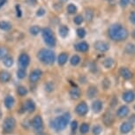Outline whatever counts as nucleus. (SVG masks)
Instances as JSON below:
<instances>
[{
	"instance_id": "5fc2aeb1",
	"label": "nucleus",
	"mask_w": 135,
	"mask_h": 135,
	"mask_svg": "<svg viewBox=\"0 0 135 135\" xmlns=\"http://www.w3.org/2000/svg\"><path fill=\"white\" fill-rule=\"evenodd\" d=\"M1 116H2V113H1V110H0V118H1Z\"/></svg>"
},
{
	"instance_id": "de8ad7c7",
	"label": "nucleus",
	"mask_w": 135,
	"mask_h": 135,
	"mask_svg": "<svg viewBox=\"0 0 135 135\" xmlns=\"http://www.w3.org/2000/svg\"><path fill=\"white\" fill-rule=\"evenodd\" d=\"M78 127V122L77 121H73L72 124H71V130H72L73 132H75L76 130H77Z\"/></svg>"
},
{
	"instance_id": "37998d69",
	"label": "nucleus",
	"mask_w": 135,
	"mask_h": 135,
	"mask_svg": "<svg viewBox=\"0 0 135 135\" xmlns=\"http://www.w3.org/2000/svg\"><path fill=\"white\" fill-rule=\"evenodd\" d=\"M15 12H16V16L17 18H21L22 16V10L20 4H16L15 6Z\"/></svg>"
},
{
	"instance_id": "39448f33",
	"label": "nucleus",
	"mask_w": 135,
	"mask_h": 135,
	"mask_svg": "<svg viewBox=\"0 0 135 135\" xmlns=\"http://www.w3.org/2000/svg\"><path fill=\"white\" fill-rule=\"evenodd\" d=\"M16 126V120L12 118V117H9L6 118L4 121L3 124V131L4 133H10L13 131V129L15 128Z\"/></svg>"
},
{
	"instance_id": "c85d7f7f",
	"label": "nucleus",
	"mask_w": 135,
	"mask_h": 135,
	"mask_svg": "<svg viewBox=\"0 0 135 135\" xmlns=\"http://www.w3.org/2000/svg\"><path fill=\"white\" fill-rule=\"evenodd\" d=\"M94 15H95V12H94V10L91 8H88L86 10L85 12V19L88 20V21H92V20L94 19Z\"/></svg>"
},
{
	"instance_id": "20e7f679",
	"label": "nucleus",
	"mask_w": 135,
	"mask_h": 135,
	"mask_svg": "<svg viewBox=\"0 0 135 135\" xmlns=\"http://www.w3.org/2000/svg\"><path fill=\"white\" fill-rule=\"evenodd\" d=\"M41 33H42V36L45 44L50 48H54L57 44V39H56L52 30L50 27H44L42 29Z\"/></svg>"
},
{
	"instance_id": "49530a36",
	"label": "nucleus",
	"mask_w": 135,
	"mask_h": 135,
	"mask_svg": "<svg viewBox=\"0 0 135 135\" xmlns=\"http://www.w3.org/2000/svg\"><path fill=\"white\" fill-rule=\"evenodd\" d=\"M45 90H47L48 92H51L52 90H54V85L51 82H48L45 86Z\"/></svg>"
},
{
	"instance_id": "f704fd0d",
	"label": "nucleus",
	"mask_w": 135,
	"mask_h": 135,
	"mask_svg": "<svg viewBox=\"0 0 135 135\" xmlns=\"http://www.w3.org/2000/svg\"><path fill=\"white\" fill-rule=\"evenodd\" d=\"M76 33H77V35L80 39H83L86 35V31L84 27H79V28H77V30H76Z\"/></svg>"
},
{
	"instance_id": "4d7b16f0",
	"label": "nucleus",
	"mask_w": 135,
	"mask_h": 135,
	"mask_svg": "<svg viewBox=\"0 0 135 135\" xmlns=\"http://www.w3.org/2000/svg\"><path fill=\"white\" fill-rule=\"evenodd\" d=\"M133 108H134V109H135V105H134V107H133Z\"/></svg>"
},
{
	"instance_id": "f3484780",
	"label": "nucleus",
	"mask_w": 135,
	"mask_h": 135,
	"mask_svg": "<svg viewBox=\"0 0 135 135\" xmlns=\"http://www.w3.org/2000/svg\"><path fill=\"white\" fill-rule=\"evenodd\" d=\"M70 29L66 25H60L58 27V35H60V37L62 38H66L69 35Z\"/></svg>"
},
{
	"instance_id": "09e8293b",
	"label": "nucleus",
	"mask_w": 135,
	"mask_h": 135,
	"mask_svg": "<svg viewBox=\"0 0 135 135\" xmlns=\"http://www.w3.org/2000/svg\"><path fill=\"white\" fill-rule=\"evenodd\" d=\"M128 122H129V123L132 124H133V123H135V115H134V114H133V115H131Z\"/></svg>"
},
{
	"instance_id": "473e14b6",
	"label": "nucleus",
	"mask_w": 135,
	"mask_h": 135,
	"mask_svg": "<svg viewBox=\"0 0 135 135\" xmlns=\"http://www.w3.org/2000/svg\"><path fill=\"white\" fill-rule=\"evenodd\" d=\"M8 56V49L4 46H0V60H3Z\"/></svg>"
},
{
	"instance_id": "f03ea898",
	"label": "nucleus",
	"mask_w": 135,
	"mask_h": 135,
	"mask_svg": "<svg viewBox=\"0 0 135 135\" xmlns=\"http://www.w3.org/2000/svg\"><path fill=\"white\" fill-rule=\"evenodd\" d=\"M37 57L44 65H52L55 62V52L49 49H42L37 53Z\"/></svg>"
},
{
	"instance_id": "ea45409f",
	"label": "nucleus",
	"mask_w": 135,
	"mask_h": 135,
	"mask_svg": "<svg viewBox=\"0 0 135 135\" xmlns=\"http://www.w3.org/2000/svg\"><path fill=\"white\" fill-rule=\"evenodd\" d=\"M102 132H103V128H102L101 126H95L93 127V133L95 135L101 134Z\"/></svg>"
},
{
	"instance_id": "72a5a7b5",
	"label": "nucleus",
	"mask_w": 135,
	"mask_h": 135,
	"mask_svg": "<svg viewBox=\"0 0 135 135\" xmlns=\"http://www.w3.org/2000/svg\"><path fill=\"white\" fill-rule=\"evenodd\" d=\"M80 56H78V55H74V56H73L72 57H71V59H70V63H71V65H73V66H76V65H78L80 63Z\"/></svg>"
},
{
	"instance_id": "dca6fc26",
	"label": "nucleus",
	"mask_w": 135,
	"mask_h": 135,
	"mask_svg": "<svg viewBox=\"0 0 135 135\" xmlns=\"http://www.w3.org/2000/svg\"><path fill=\"white\" fill-rule=\"evenodd\" d=\"M132 129H133V124H131V123H129L128 121L122 123L121 126H120V132H121L122 134L129 133V132H131Z\"/></svg>"
},
{
	"instance_id": "6e6d98bb",
	"label": "nucleus",
	"mask_w": 135,
	"mask_h": 135,
	"mask_svg": "<svg viewBox=\"0 0 135 135\" xmlns=\"http://www.w3.org/2000/svg\"><path fill=\"white\" fill-rule=\"evenodd\" d=\"M106 1H110V0H106Z\"/></svg>"
},
{
	"instance_id": "c756f323",
	"label": "nucleus",
	"mask_w": 135,
	"mask_h": 135,
	"mask_svg": "<svg viewBox=\"0 0 135 135\" xmlns=\"http://www.w3.org/2000/svg\"><path fill=\"white\" fill-rule=\"evenodd\" d=\"M41 31H42V29H41V27L39 26H37V25H34V26H32L29 28V33L32 35H39L40 33H41Z\"/></svg>"
},
{
	"instance_id": "4468645a",
	"label": "nucleus",
	"mask_w": 135,
	"mask_h": 135,
	"mask_svg": "<svg viewBox=\"0 0 135 135\" xmlns=\"http://www.w3.org/2000/svg\"><path fill=\"white\" fill-rule=\"evenodd\" d=\"M103 122L106 126H111L114 123V117L111 112H106L103 117Z\"/></svg>"
},
{
	"instance_id": "9b49d317",
	"label": "nucleus",
	"mask_w": 135,
	"mask_h": 135,
	"mask_svg": "<svg viewBox=\"0 0 135 135\" xmlns=\"http://www.w3.org/2000/svg\"><path fill=\"white\" fill-rule=\"evenodd\" d=\"M122 99L124 103H131L135 100V93L132 90H127L122 94Z\"/></svg>"
},
{
	"instance_id": "7c9ffc66",
	"label": "nucleus",
	"mask_w": 135,
	"mask_h": 135,
	"mask_svg": "<svg viewBox=\"0 0 135 135\" xmlns=\"http://www.w3.org/2000/svg\"><path fill=\"white\" fill-rule=\"evenodd\" d=\"M73 22H74V24L77 25V26H80L84 22V17L81 14H77L73 18Z\"/></svg>"
},
{
	"instance_id": "58836bf2",
	"label": "nucleus",
	"mask_w": 135,
	"mask_h": 135,
	"mask_svg": "<svg viewBox=\"0 0 135 135\" xmlns=\"http://www.w3.org/2000/svg\"><path fill=\"white\" fill-rule=\"evenodd\" d=\"M27 73H26V70L24 69H19L17 71V76L19 79H24L26 77Z\"/></svg>"
},
{
	"instance_id": "e433bc0d",
	"label": "nucleus",
	"mask_w": 135,
	"mask_h": 135,
	"mask_svg": "<svg viewBox=\"0 0 135 135\" xmlns=\"http://www.w3.org/2000/svg\"><path fill=\"white\" fill-rule=\"evenodd\" d=\"M17 92H18V94H19L20 96H24V95H26L27 94V89L25 88V86H20L18 88Z\"/></svg>"
},
{
	"instance_id": "393cba45",
	"label": "nucleus",
	"mask_w": 135,
	"mask_h": 135,
	"mask_svg": "<svg viewBox=\"0 0 135 135\" xmlns=\"http://www.w3.org/2000/svg\"><path fill=\"white\" fill-rule=\"evenodd\" d=\"M67 61H68V54H67V53L62 52L59 56H58L57 62H58V65H65Z\"/></svg>"
},
{
	"instance_id": "8fccbe9b",
	"label": "nucleus",
	"mask_w": 135,
	"mask_h": 135,
	"mask_svg": "<svg viewBox=\"0 0 135 135\" xmlns=\"http://www.w3.org/2000/svg\"><path fill=\"white\" fill-rule=\"evenodd\" d=\"M6 3H7V0H0V9L6 6Z\"/></svg>"
},
{
	"instance_id": "f8f14e48",
	"label": "nucleus",
	"mask_w": 135,
	"mask_h": 135,
	"mask_svg": "<svg viewBox=\"0 0 135 135\" xmlns=\"http://www.w3.org/2000/svg\"><path fill=\"white\" fill-rule=\"evenodd\" d=\"M129 113H130L129 107L126 105H122L117 110V117L118 118H124L129 115Z\"/></svg>"
},
{
	"instance_id": "79ce46f5",
	"label": "nucleus",
	"mask_w": 135,
	"mask_h": 135,
	"mask_svg": "<svg viewBox=\"0 0 135 135\" xmlns=\"http://www.w3.org/2000/svg\"><path fill=\"white\" fill-rule=\"evenodd\" d=\"M131 4V0H119V4L122 8H126Z\"/></svg>"
},
{
	"instance_id": "2f4dec72",
	"label": "nucleus",
	"mask_w": 135,
	"mask_h": 135,
	"mask_svg": "<svg viewBox=\"0 0 135 135\" xmlns=\"http://www.w3.org/2000/svg\"><path fill=\"white\" fill-rule=\"evenodd\" d=\"M3 63L6 67H11L13 65V58L11 56H7V57H6L3 59Z\"/></svg>"
},
{
	"instance_id": "4be33fe9",
	"label": "nucleus",
	"mask_w": 135,
	"mask_h": 135,
	"mask_svg": "<svg viewBox=\"0 0 135 135\" xmlns=\"http://www.w3.org/2000/svg\"><path fill=\"white\" fill-rule=\"evenodd\" d=\"M24 109H27L28 112H33V111H35V104L31 99H28V100H27L26 103H25Z\"/></svg>"
},
{
	"instance_id": "5701e85b",
	"label": "nucleus",
	"mask_w": 135,
	"mask_h": 135,
	"mask_svg": "<svg viewBox=\"0 0 135 135\" xmlns=\"http://www.w3.org/2000/svg\"><path fill=\"white\" fill-rule=\"evenodd\" d=\"M124 52L127 55H134L135 54V44L132 42L127 43L124 47Z\"/></svg>"
},
{
	"instance_id": "c03bdc74",
	"label": "nucleus",
	"mask_w": 135,
	"mask_h": 135,
	"mask_svg": "<svg viewBox=\"0 0 135 135\" xmlns=\"http://www.w3.org/2000/svg\"><path fill=\"white\" fill-rule=\"evenodd\" d=\"M129 21L131 22L132 25H134L135 26V11H132L129 13Z\"/></svg>"
},
{
	"instance_id": "cd10ccee",
	"label": "nucleus",
	"mask_w": 135,
	"mask_h": 135,
	"mask_svg": "<svg viewBox=\"0 0 135 135\" xmlns=\"http://www.w3.org/2000/svg\"><path fill=\"white\" fill-rule=\"evenodd\" d=\"M103 65L106 69H110V68H112V66L114 65V59L111 57H107L103 60Z\"/></svg>"
},
{
	"instance_id": "a19ab883",
	"label": "nucleus",
	"mask_w": 135,
	"mask_h": 135,
	"mask_svg": "<svg viewBox=\"0 0 135 135\" xmlns=\"http://www.w3.org/2000/svg\"><path fill=\"white\" fill-rule=\"evenodd\" d=\"M46 14V10L43 7H39V9L36 11V16L37 17H43Z\"/></svg>"
},
{
	"instance_id": "b1692460",
	"label": "nucleus",
	"mask_w": 135,
	"mask_h": 135,
	"mask_svg": "<svg viewBox=\"0 0 135 135\" xmlns=\"http://www.w3.org/2000/svg\"><path fill=\"white\" fill-rule=\"evenodd\" d=\"M81 95V91L80 88H73L72 89L70 90V96L72 97L73 99H74V100H76V99H79L80 98V96Z\"/></svg>"
},
{
	"instance_id": "bb28decb",
	"label": "nucleus",
	"mask_w": 135,
	"mask_h": 135,
	"mask_svg": "<svg viewBox=\"0 0 135 135\" xmlns=\"http://www.w3.org/2000/svg\"><path fill=\"white\" fill-rule=\"evenodd\" d=\"M14 98L11 95L6 96V98L4 99V105H6L7 109H12L14 105Z\"/></svg>"
},
{
	"instance_id": "1a4fd4ad",
	"label": "nucleus",
	"mask_w": 135,
	"mask_h": 135,
	"mask_svg": "<svg viewBox=\"0 0 135 135\" xmlns=\"http://www.w3.org/2000/svg\"><path fill=\"white\" fill-rule=\"evenodd\" d=\"M75 111L79 116H85L88 112V104H86L85 102H81V103H80L77 106H76Z\"/></svg>"
},
{
	"instance_id": "a18cd8bd",
	"label": "nucleus",
	"mask_w": 135,
	"mask_h": 135,
	"mask_svg": "<svg viewBox=\"0 0 135 135\" xmlns=\"http://www.w3.org/2000/svg\"><path fill=\"white\" fill-rule=\"evenodd\" d=\"M26 4L29 6H35L38 4V0H25Z\"/></svg>"
},
{
	"instance_id": "603ef678",
	"label": "nucleus",
	"mask_w": 135,
	"mask_h": 135,
	"mask_svg": "<svg viewBox=\"0 0 135 135\" xmlns=\"http://www.w3.org/2000/svg\"><path fill=\"white\" fill-rule=\"evenodd\" d=\"M59 1L63 2V3H64V2H66V1H68V0H59Z\"/></svg>"
},
{
	"instance_id": "2eb2a0df",
	"label": "nucleus",
	"mask_w": 135,
	"mask_h": 135,
	"mask_svg": "<svg viewBox=\"0 0 135 135\" xmlns=\"http://www.w3.org/2000/svg\"><path fill=\"white\" fill-rule=\"evenodd\" d=\"M42 73L41 70H39V69L34 70L29 75V80L31 81L32 83H35L40 80L41 77H42Z\"/></svg>"
},
{
	"instance_id": "9d476101",
	"label": "nucleus",
	"mask_w": 135,
	"mask_h": 135,
	"mask_svg": "<svg viewBox=\"0 0 135 135\" xmlns=\"http://www.w3.org/2000/svg\"><path fill=\"white\" fill-rule=\"evenodd\" d=\"M32 126L34 127V129L36 132H41L42 131L43 128V123H42V119L40 116H35L34 119L32 121Z\"/></svg>"
},
{
	"instance_id": "a211bd4d",
	"label": "nucleus",
	"mask_w": 135,
	"mask_h": 135,
	"mask_svg": "<svg viewBox=\"0 0 135 135\" xmlns=\"http://www.w3.org/2000/svg\"><path fill=\"white\" fill-rule=\"evenodd\" d=\"M97 94H98V89L95 86H90L88 88V91H86V95H88V97L89 99L95 97Z\"/></svg>"
},
{
	"instance_id": "864d4df0",
	"label": "nucleus",
	"mask_w": 135,
	"mask_h": 135,
	"mask_svg": "<svg viewBox=\"0 0 135 135\" xmlns=\"http://www.w3.org/2000/svg\"><path fill=\"white\" fill-rule=\"evenodd\" d=\"M41 135H49V134H47V133H42Z\"/></svg>"
},
{
	"instance_id": "7ed1b4c3",
	"label": "nucleus",
	"mask_w": 135,
	"mask_h": 135,
	"mask_svg": "<svg viewBox=\"0 0 135 135\" xmlns=\"http://www.w3.org/2000/svg\"><path fill=\"white\" fill-rule=\"evenodd\" d=\"M70 118H71L70 113H65L63 116L57 117V118H56L51 121L52 128L56 130L57 132L62 131V130L65 128L68 123H69Z\"/></svg>"
},
{
	"instance_id": "4c0bfd02",
	"label": "nucleus",
	"mask_w": 135,
	"mask_h": 135,
	"mask_svg": "<svg viewBox=\"0 0 135 135\" xmlns=\"http://www.w3.org/2000/svg\"><path fill=\"white\" fill-rule=\"evenodd\" d=\"M102 86H103V88H104V90H107V89L110 86V80L107 78L104 79L103 80V83H102Z\"/></svg>"
},
{
	"instance_id": "6e6552de",
	"label": "nucleus",
	"mask_w": 135,
	"mask_h": 135,
	"mask_svg": "<svg viewBox=\"0 0 135 135\" xmlns=\"http://www.w3.org/2000/svg\"><path fill=\"white\" fill-rule=\"evenodd\" d=\"M118 73H119V75L126 80H131V79L133 77V73H132V72L128 67H126V66H122V67L119 68Z\"/></svg>"
},
{
	"instance_id": "a878e982",
	"label": "nucleus",
	"mask_w": 135,
	"mask_h": 135,
	"mask_svg": "<svg viewBox=\"0 0 135 135\" xmlns=\"http://www.w3.org/2000/svg\"><path fill=\"white\" fill-rule=\"evenodd\" d=\"M11 80V74L10 73L6 72V71H2L0 72V81L1 82H8Z\"/></svg>"
},
{
	"instance_id": "3c124183",
	"label": "nucleus",
	"mask_w": 135,
	"mask_h": 135,
	"mask_svg": "<svg viewBox=\"0 0 135 135\" xmlns=\"http://www.w3.org/2000/svg\"><path fill=\"white\" fill-rule=\"evenodd\" d=\"M131 36H132V39H134V40H135V29H134V30H132V33H131Z\"/></svg>"
},
{
	"instance_id": "423d86ee",
	"label": "nucleus",
	"mask_w": 135,
	"mask_h": 135,
	"mask_svg": "<svg viewBox=\"0 0 135 135\" xmlns=\"http://www.w3.org/2000/svg\"><path fill=\"white\" fill-rule=\"evenodd\" d=\"M30 64V57L27 53H21L19 57V65L20 69H24L26 70V68Z\"/></svg>"
},
{
	"instance_id": "0eeeda50",
	"label": "nucleus",
	"mask_w": 135,
	"mask_h": 135,
	"mask_svg": "<svg viewBox=\"0 0 135 135\" xmlns=\"http://www.w3.org/2000/svg\"><path fill=\"white\" fill-rule=\"evenodd\" d=\"M94 48H95V50H97L99 52H106L109 50V44L107 42H104V41H96V42L94 43Z\"/></svg>"
},
{
	"instance_id": "412c9836",
	"label": "nucleus",
	"mask_w": 135,
	"mask_h": 135,
	"mask_svg": "<svg viewBox=\"0 0 135 135\" xmlns=\"http://www.w3.org/2000/svg\"><path fill=\"white\" fill-rule=\"evenodd\" d=\"M66 12H67V13L70 15H74L77 13L78 7L75 4L70 3L69 4H67V6H66Z\"/></svg>"
},
{
	"instance_id": "f257e3e1",
	"label": "nucleus",
	"mask_w": 135,
	"mask_h": 135,
	"mask_svg": "<svg viewBox=\"0 0 135 135\" xmlns=\"http://www.w3.org/2000/svg\"><path fill=\"white\" fill-rule=\"evenodd\" d=\"M108 35L109 39L114 42H124L129 36V31L124 25L114 23L108 28Z\"/></svg>"
},
{
	"instance_id": "ddd939ff",
	"label": "nucleus",
	"mask_w": 135,
	"mask_h": 135,
	"mask_svg": "<svg viewBox=\"0 0 135 135\" xmlns=\"http://www.w3.org/2000/svg\"><path fill=\"white\" fill-rule=\"evenodd\" d=\"M74 48L77 51L81 52V53H85L86 51H88L89 44L86 42H85V41H82V42L76 43V44L74 45Z\"/></svg>"
},
{
	"instance_id": "aec40b11",
	"label": "nucleus",
	"mask_w": 135,
	"mask_h": 135,
	"mask_svg": "<svg viewBox=\"0 0 135 135\" xmlns=\"http://www.w3.org/2000/svg\"><path fill=\"white\" fill-rule=\"evenodd\" d=\"M12 27L11 22L7 20H0V29L3 31H10Z\"/></svg>"
},
{
	"instance_id": "c9c22d12",
	"label": "nucleus",
	"mask_w": 135,
	"mask_h": 135,
	"mask_svg": "<svg viewBox=\"0 0 135 135\" xmlns=\"http://www.w3.org/2000/svg\"><path fill=\"white\" fill-rule=\"evenodd\" d=\"M80 131L82 134H86V132H88L89 131V124L86 123L81 124V126L80 127Z\"/></svg>"
},
{
	"instance_id": "6ab92c4d",
	"label": "nucleus",
	"mask_w": 135,
	"mask_h": 135,
	"mask_svg": "<svg viewBox=\"0 0 135 135\" xmlns=\"http://www.w3.org/2000/svg\"><path fill=\"white\" fill-rule=\"evenodd\" d=\"M103 108V104L100 100H96L92 104V109L95 113H99L102 111V109Z\"/></svg>"
}]
</instances>
